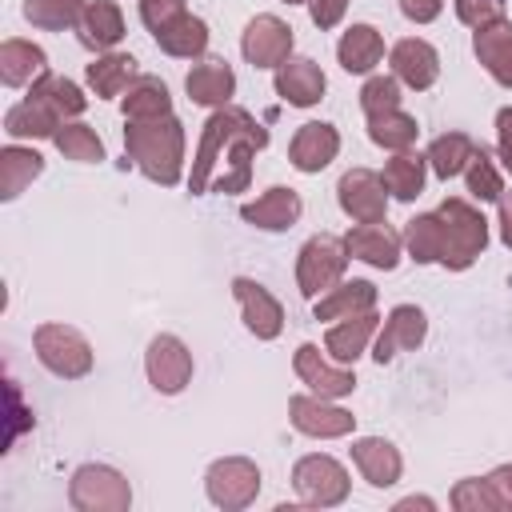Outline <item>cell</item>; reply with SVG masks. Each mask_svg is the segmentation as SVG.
Segmentation results:
<instances>
[{
	"label": "cell",
	"instance_id": "obj_1",
	"mask_svg": "<svg viewBox=\"0 0 512 512\" xmlns=\"http://www.w3.org/2000/svg\"><path fill=\"white\" fill-rule=\"evenodd\" d=\"M268 144V132L244 108H216L204 124L188 188L200 192H240L252 180V156Z\"/></svg>",
	"mask_w": 512,
	"mask_h": 512
},
{
	"label": "cell",
	"instance_id": "obj_2",
	"mask_svg": "<svg viewBox=\"0 0 512 512\" xmlns=\"http://www.w3.org/2000/svg\"><path fill=\"white\" fill-rule=\"evenodd\" d=\"M124 148L136 160V168L156 180V184H176L180 180V160H184V128L180 120L156 116V120H128L124 128Z\"/></svg>",
	"mask_w": 512,
	"mask_h": 512
},
{
	"label": "cell",
	"instance_id": "obj_3",
	"mask_svg": "<svg viewBox=\"0 0 512 512\" xmlns=\"http://www.w3.org/2000/svg\"><path fill=\"white\" fill-rule=\"evenodd\" d=\"M436 224H440V264L452 272H464L488 244V220L460 196L436 208Z\"/></svg>",
	"mask_w": 512,
	"mask_h": 512
},
{
	"label": "cell",
	"instance_id": "obj_4",
	"mask_svg": "<svg viewBox=\"0 0 512 512\" xmlns=\"http://www.w3.org/2000/svg\"><path fill=\"white\" fill-rule=\"evenodd\" d=\"M68 500L80 512H124L132 504V488H128V480L116 468H108V464H84V468L72 472Z\"/></svg>",
	"mask_w": 512,
	"mask_h": 512
},
{
	"label": "cell",
	"instance_id": "obj_5",
	"mask_svg": "<svg viewBox=\"0 0 512 512\" xmlns=\"http://www.w3.org/2000/svg\"><path fill=\"white\" fill-rule=\"evenodd\" d=\"M32 344H36L40 364L52 376L76 380V376H84L92 368V344L76 328H68V324H40L32 332Z\"/></svg>",
	"mask_w": 512,
	"mask_h": 512
},
{
	"label": "cell",
	"instance_id": "obj_6",
	"mask_svg": "<svg viewBox=\"0 0 512 512\" xmlns=\"http://www.w3.org/2000/svg\"><path fill=\"white\" fill-rule=\"evenodd\" d=\"M348 268V248L344 240L336 236H312L304 248H300V260H296V284L308 300H316L320 292L336 288L340 276Z\"/></svg>",
	"mask_w": 512,
	"mask_h": 512
},
{
	"label": "cell",
	"instance_id": "obj_7",
	"mask_svg": "<svg viewBox=\"0 0 512 512\" xmlns=\"http://www.w3.org/2000/svg\"><path fill=\"white\" fill-rule=\"evenodd\" d=\"M292 484H296V496L304 504H312V508H332V504L348 500V472H344V464H336L332 456H320V452L296 460Z\"/></svg>",
	"mask_w": 512,
	"mask_h": 512
},
{
	"label": "cell",
	"instance_id": "obj_8",
	"mask_svg": "<svg viewBox=\"0 0 512 512\" xmlns=\"http://www.w3.org/2000/svg\"><path fill=\"white\" fill-rule=\"evenodd\" d=\"M204 488L216 508H248L260 492V468L244 456H224L208 468Z\"/></svg>",
	"mask_w": 512,
	"mask_h": 512
},
{
	"label": "cell",
	"instance_id": "obj_9",
	"mask_svg": "<svg viewBox=\"0 0 512 512\" xmlns=\"http://www.w3.org/2000/svg\"><path fill=\"white\" fill-rule=\"evenodd\" d=\"M144 372H148V380H152L156 392L176 396L192 380V352L184 348V340L160 332V336H152V344L144 352Z\"/></svg>",
	"mask_w": 512,
	"mask_h": 512
},
{
	"label": "cell",
	"instance_id": "obj_10",
	"mask_svg": "<svg viewBox=\"0 0 512 512\" xmlns=\"http://www.w3.org/2000/svg\"><path fill=\"white\" fill-rule=\"evenodd\" d=\"M240 52L252 68H280L292 52V28L280 20V16H256L248 20L244 28V40H240Z\"/></svg>",
	"mask_w": 512,
	"mask_h": 512
},
{
	"label": "cell",
	"instance_id": "obj_11",
	"mask_svg": "<svg viewBox=\"0 0 512 512\" xmlns=\"http://www.w3.org/2000/svg\"><path fill=\"white\" fill-rule=\"evenodd\" d=\"M340 208L356 220V224H372V220H384L388 212V188L376 172L368 168H352L340 176Z\"/></svg>",
	"mask_w": 512,
	"mask_h": 512
},
{
	"label": "cell",
	"instance_id": "obj_12",
	"mask_svg": "<svg viewBox=\"0 0 512 512\" xmlns=\"http://www.w3.org/2000/svg\"><path fill=\"white\" fill-rule=\"evenodd\" d=\"M232 292H236V300H240V308H244L248 332L260 336V340H276L280 328H284V308H280V300H276L264 284H256V280H248V276H236V280H232Z\"/></svg>",
	"mask_w": 512,
	"mask_h": 512
},
{
	"label": "cell",
	"instance_id": "obj_13",
	"mask_svg": "<svg viewBox=\"0 0 512 512\" xmlns=\"http://www.w3.org/2000/svg\"><path fill=\"white\" fill-rule=\"evenodd\" d=\"M288 412H292L296 432L320 436V440L348 436V432L356 428V416L344 412V408H336V404H324V396H292V400H288Z\"/></svg>",
	"mask_w": 512,
	"mask_h": 512
},
{
	"label": "cell",
	"instance_id": "obj_14",
	"mask_svg": "<svg viewBox=\"0 0 512 512\" xmlns=\"http://www.w3.org/2000/svg\"><path fill=\"white\" fill-rule=\"evenodd\" d=\"M400 232H392L384 220H372V224H356V228H348V236H344V248H348V256L352 260H364V264H372V268H396L400 264Z\"/></svg>",
	"mask_w": 512,
	"mask_h": 512
},
{
	"label": "cell",
	"instance_id": "obj_15",
	"mask_svg": "<svg viewBox=\"0 0 512 512\" xmlns=\"http://www.w3.org/2000/svg\"><path fill=\"white\" fill-rule=\"evenodd\" d=\"M336 152H340V132H336L332 124H324V120L300 124L296 136H292V144H288V160H292V168H300V172H320V168H328V164L336 160Z\"/></svg>",
	"mask_w": 512,
	"mask_h": 512
},
{
	"label": "cell",
	"instance_id": "obj_16",
	"mask_svg": "<svg viewBox=\"0 0 512 512\" xmlns=\"http://www.w3.org/2000/svg\"><path fill=\"white\" fill-rule=\"evenodd\" d=\"M292 368H296V376H300L316 396H324V400L348 396V392L356 388L352 368H332V364L320 356V348H316V344H300V348H296Z\"/></svg>",
	"mask_w": 512,
	"mask_h": 512
},
{
	"label": "cell",
	"instance_id": "obj_17",
	"mask_svg": "<svg viewBox=\"0 0 512 512\" xmlns=\"http://www.w3.org/2000/svg\"><path fill=\"white\" fill-rule=\"evenodd\" d=\"M424 332H428V320H424V312H420L416 304H396V308L388 312V320H384L380 336H376V348H372V356H376L380 364H388L396 352H408V348H416V344L424 340Z\"/></svg>",
	"mask_w": 512,
	"mask_h": 512
},
{
	"label": "cell",
	"instance_id": "obj_18",
	"mask_svg": "<svg viewBox=\"0 0 512 512\" xmlns=\"http://www.w3.org/2000/svg\"><path fill=\"white\" fill-rule=\"evenodd\" d=\"M392 72H396L400 84L424 92V88H432L436 76H440V56H436V48H432L428 40L408 36V40H400V44L392 48Z\"/></svg>",
	"mask_w": 512,
	"mask_h": 512
},
{
	"label": "cell",
	"instance_id": "obj_19",
	"mask_svg": "<svg viewBox=\"0 0 512 512\" xmlns=\"http://www.w3.org/2000/svg\"><path fill=\"white\" fill-rule=\"evenodd\" d=\"M276 92L292 108H312L324 96V72H320V64L308 60V56H288L276 68Z\"/></svg>",
	"mask_w": 512,
	"mask_h": 512
},
{
	"label": "cell",
	"instance_id": "obj_20",
	"mask_svg": "<svg viewBox=\"0 0 512 512\" xmlns=\"http://www.w3.org/2000/svg\"><path fill=\"white\" fill-rule=\"evenodd\" d=\"M472 48H476V60L488 68V76L504 88H512V20H492L484 28H476L472 36Z\"/></svg>",
	"mask_w": 512,
	"mask_h": 512
},
{
	"label": "cell",
	"instance_id": "obj_21",
	"mask_svg": "<svg viewBox=\"0 0 512 512\" xmlns=\"http://www.w3.org/2000/svg\"><path fill=\"white\" fill-rule=\"evenodd\" d=\"M300 196L292 192V188H284V184H276V188H268L264 196H256L252 204H244L240 208V216L248 220V224H256V228H264V232H284V228H292L296 220H300Z\"/></svg>",
	"mask_w": 512,
	"mask_h": 512
},
{
	"label": "cell",
	"instance_id": "obj_22",
	"mask_svg": "<svg viewBox=\"0 0 512 512\" xmlns=\"http://www.w3.org/2000/svg\"><path fill=\"white\" fill-rule=\"evenodd\" d=\"M184 88H188V96H192V104H208V108H224V104L232 100V92H236V76H232V68H228V60H220V56H212V60H200V64H192V72H188V80H184Z\"/></svg>",
	"mask_w": 512,
	"mask_h": 512
},
{
	"label": "cell",
	"instance_id": "obj_23",
	"mask_svg": "<svg viewBox=\"0 0 512 512\" xmlns=\"http://www.w3.org/2000/svg\"><path fill=\"white\" fill-rule=\"evenodd\" d=\"M352 464L360 468V476H364L372 488H388V484H396V480H400V468H404L400 452H396L388 440H380V436H364V440H356V444H352Z\"/></svg>",
	"mask_w": 512,
	"mask_h": 512
},
{
	"label": "cell",
	"instance_id": "obj_24",
	"mask_svg": "<svg viewBox=\"0 0 512 512\" xmlns=\"http://www.w3.org/2000/svg\"><path fill=\"white\" fill-rule=\"evenodd\" d=\"M44 72H48V56L32 40H16L12 36V40L0 44V80L8 88H20L28 80H40Z\"/></svg>",
	"mask_w": 512,
	"mask_h": 512
},
{
	"label": "cell",
	"instance_id": "obj_25",
	"mask_svg": "<svg viewBox=\"0 0 512 512\" xmlns=\"http://www.w3.org/2000/svg\"><path fill=\"white\" fill-rule=\"evenodd\" d=\"M376 320H380V316L368 308V312H356V316H344L340 324H332V328H328V336H324L328 356H332L336 364H352V360L364 352L368 336L376 332Z\"/></svg>",
	"mask_w": 512,
	"mask_h": 512
},
{
	"label": "cell",
	"instance_id": "obj_26",
	"mask_svg": "<svg viewBox=\"0 0 512 512\" xmlns=\"http://www.w3.org/2000/svg\"><path fill=\"white\" fill-rule=\"evenodd\" d=\"M124 36V16L112 0H92L80 16V44L84 48H96V52H108L116 48Z\"/></svg>",
	"mask_w": 512,
	"mask_h": 512
},
{
	"label": "cell",
	"instance_id": "obj_27",
	"mask_svg": "<svg viewBox=\"0 0 512 512\" xmlns=\"http://www.w3.org/2000/svg\"><path fill=\"white\" fill-rule=\"evenodd\" d=\"M336 56H340L344 72L364 76V72H372V68L380 64V56H384V40H380V32H376L372 24H352V28L340 36Z\"/></svg>",
	"mask_w": 512,
	"mask_h": 512
},
{
	"label": "cell",
	"instance_id": "obj_28",
	"mask_svg": "<svg viewBox=\"0 0 512 512\" xmlns=\"http://www.w3.org/2000/svg\"><path fill=\"white\" fill-rule=\"evenodd\" d=\"M372 304H376V288L368 280H344L324 296H316V320H344V316L368 312Z\"/></svg>",
	"mask_w": 512,
	"mask_h": 512
},
{
	"label": "cell",
	"instance_id": "obj_29",
	"mask_svg": "<svg viewBox=\"0 0 512 512\" xmlns=\"http://www.w3.org/2000/svg\"><path fill=\"white\" fill-rule=\"evenodd\" d=\"M40 172H44V156L40 152L8 144L0 152V200H16Z\"/></svg>",
	"mask_w": 512,
	"mask_h": 512
},
{
	"label": "cell",
	"instance_id": "obj_30",
	"mask_svg": "<svg viewBox=\"0 0 512 512\" xmlns=\"http://www.w3.org/2000/svg\"><path fill=\"white\" fill-rule=\"evenodd\" d=\"M424 172H428V156L404 148V152H396V156L384 164L380 180H384V188H388L396 200H416L420 188H424Z\"/></svg>",
	"mask_w": 512,
	"mask_h": 512
},
{
	"label": "cell",
	"instance_id": "obj_31",
	"mask_svg": "<svg viewBox=\"0 0 512 512\" xmlns=\"http://www.w3.org/2000/svg\"><path fill=\"white\" fill-rule=\"evenodd\" d=\"M152 36L168 56H200L208 48V24L200 16H192V12H180L172 24H164Z\"/></svg>",
	"mask_w": 512,
	"mask_h": 512
},
{
	"label": "cell",
	"instance_id": "obj_32",
	"mask_svg": "<svg viewBox=\"0 0 512 512\" xmlns=\"http://www.w3.org/2000/svg\"><path fill=\"white\" fill-rule=\"evenodd\" d=\"M172 112V96L164 88V80L156 76H136L128 84V96H124V120H156V116H168Z\"/></svg>",
	"mask_w": 512,
	"mask_h": 512
},
{
	"label": "cell",
	"instance_id": "obj_33",
	"mask_svg": "<svg viewBox=\"0 0 512 512\" xmlns=\"http://www.w3.org/2000/svg\"><path fill=\"white\" fill-rule=\"evenodd\" d=\"M136 80V60L128 52H108L88 64V84L96 96H120Z\"/></svg>",
	"mask_w": 512,
	"mask_h": 512
},
{
	"label": "cell",
	"instance_id": "obj_34",
	"mask_svg": "<svg viewBox=\"0 0 512 512\" xmlns=\"http://www.w3.org/2000/svg\"><path fill=\"white\" fill-rule=\"evenodd\" d=\"M60 124H64V120H60L44 100H36V96L20 100V104L8 108V116H4V132H8V136H56Z\"/></svg>",
	"mask_w": 512,
	"mask_h": 512
},
{
	"label": "cell",
	"instance_id": "obj_35",
	"mask_svg": "<svg viewBox=\"0 0 512 512\" xmlns=\"http://www.w3.org/2000/svg\"><path fill=\"white\" fill-rule=\"evenodd\" d=\"M424 156H428V168H432L440 180H448V176H460V172L468 168V160L476 156V144H472L464 132H444V136L432 140V148H428Z\"/></svg>",
	"mask_w": 512,
	"mask_h": 512
},
{
	"label": "cell",
	"instance_id": "obj_36",
	"mask_svg": "<svg viewBox=\"0 0 512 512\" xmlns=\"http://www.w3.org/2000/svg\"><path fill=\"white\" fill-rule=\"evenodd\" d=\"M416 132H420V128H416V116H408V112H400V108L368 116V136H372V144H380V148H388V152L412 148V144H416Z\"/></svg>",
	"mask_w": 512,
	"mask_h": 512
},
{
	"label": "cell",
	"instance_id": "obj_37",
	"mask_svg": "<svg viewBox=\"0 0 512 512\" xmlns=\"http://www.w3.org/2000/svg\"><path fill=\"white\" fill-rule=\"evenodd\" d=\"M28 96H36V100H44L60 120L64 116H80L84 112V92L72 84V80H64V76H52V72H44L40 80H32V92Z\"/></svg>",
	"mask_w": 512,
	"mask_h": 512
},
{
	"label": "cell",
	"instance_id": "obj_38",
	"mask_svg": "<svg viewBox=\"0 0 512 512\" xmlns=\"http://www.w3.org/2000/svg\"><path fill=\"white\" fill-rule=\"evenodd\" d=\"M84 8H88L84 0H24V20L36 24V28L60 32V28L80 24Z\"/></svg>",
	"mask_w": 512,
	"mask_h": 512
},
{
	"label": "cell",
	"instance_id": "obj_39",
	"mask_svg": "<svg viewBox=\"0 0 512 512\" xmlns=\"http://www.w3.org/2000/svg\"><path fill=\"white\" fill-rule=\"evenodd\" d=\"M52 140H56V148L64 152V160H76V164H96V160H104V144H100L96 128H88V124H60Z\"/></svg>",
	"mask_w": 512,
	"mask_h": 512
},
{
	"label": "cell",
	"instance_id": "obj_40",
	"mask_svg": "<svg viewBox=\"0 0 512 512\" xmlns=\"http://www.w3.org/2000/svg\"><path fill=\"white\" fill-rule=\"evenodd\" d=\"M404 244H408V252H412L416 264H432V260H440V224H436V212L408 220V228H404Z\"/></svg>",
	"mask_w": 512,
	"mask_h": 512
},
{
	"label": "cell",
	"instance_id": "obj_41",
	"mask_svg": "<svg viewBox=\"0 0 512 512\" xmlns=\"http://www.w3.org/2000/svg\"><path fill=\"white\" fill-rule=\"evenodd\" d=\"M464 180H468V192L476 200H500V192H504V180H500V172H496V164L484 148H476V156L468 160Z\"/></svg>",
	"mask_w": 512,
	"mask_h": 512
},
{
	"label": "cell",
	"instance_id": "obj_42",
	"mask_svg": "<svg viewBox=\"0 0 512 512\" xmlns=\"http://www.w3.org/2000/svg\"><path fill=\"white\" fill-rule=\"evenodd\" d=\"M452 508H460V512H500L504 500L492 488V480L484 476V480H460L452 488Z\"/></svg>",
	"mask_w": 512,
	"mask_h": 512
},
{
	"label": "cell",
	"instance_id": "obj_43",
	"mask_svg": "<svg viewBox=\"0 0 512 512\" xmlns=\"http://www.w3.org/2000/svg\"><path fill=\"white\" fill-rule=\"evenodd\" d=\"M360 108H364L368 116L400 108V80H396V76H372V80L360 88Z\"/></svg>",
	"mask_w": 512,
	"mask_h": 512
},
{
	"label": "cell",
	"instance_id": "obj_44",
	"mask_svg": "<svg viewBox=\"0 0 512 512\" xmlns=\"http://www.w3.org/2000/svg\"><path fill=\"white\" fill-rule=\"evenodd\" d=\"M180 12H184V0H140V20L152 32H160L164 24H172Z\"/></svg>",
	"mask_w": 512,
	"mask_h": 512
},
{
	"label": "cell",
	"instance_id": "obj_45",
	"mask_svg": "<svg viewBox=\"0 0 512 512\" xmlns=\"http://www.w3.org/2000/svg\"><path fill=\"white\" fill-rule=\"evenodd\" d=\"M456 16L468 28H484V24L500 20V0H456Z\"/></svg>",
	"mask_w": 512,
	"mask_h": 512
},
{
	"label": "cell",
	"instance_id": "obj_46",
	"mask_svg": "<svg viewBox=\"0 0 512 512\" xmlns=\"http://www.w3.org/2000/svg\"><path fill=\"white\" fill-rule=\"evenodd\" d=\"M344 8H348V0H308V12H312V24H316L320 32H328V28H336V24L344 20Z\"/></svg>",
	"mask_w": 512,
	"mask_h": 512
},
{
	"label": "cell",
	"instance_id": "obj_47",
	"mask_svg": "<svg viewBox=\"0 0 512 512\" xmlns=\"http://www.w3.org/2000/svg\"><path fill=\"white\" fill-rule=\"evenodd\" d=\"M440 8H444V0H400V12H404L408 20H416V24L436 20V16H440Z\"/></svg>",
	"mask_w": 512,
	"mask_h": 512
},
{
	"label": "cell",
	"instance_id": "obj_48",
	"mask_svg": "<svg viewBox=\"0 0 512 512\" xmlns=\"http://www.w3.org/2000/svg\"><path fill=\"white\" fill-rule=\"evenodd\" d=\"M496 132H500V156H504V168L512 172V108H500V112H496Z\"/></svg>",
	"mask_w": 512,
	"mask_h": 512
},
{
	"label": "cell",
	"instance_id": "obj_49",
	"mask_svg": "<svg viewBox=\"0 0 512 512\" xmlns=\"http://www.w3.org/2000/svg\"><path fill=\"white\" fill-rule=\"evenodd\" d=\"M488 480H492V488L500 492L504 508H512V464H500V468H496V472H492Z\"/></svg>",
	"mask_w": 512,
	"mask_h": 512
},
{
	"label": "cell",
	"instance_id": "obj_50",
	"mask_svg": "<svg viewBox=\"0 0 512 512\" xmlns=\"http://www.w3.org/2000/svg\"><path fill=\"white\" fill-rule=\"evenodd\" d=\"M500 240L512 248V188L500 192Z\"/></svg>",
	"mask_w": 512,
	"mask_h": 512
},
{
	"label": "cell",
	"instance_id": "obj_51",
	"mask_svg": "<svg viewBox=\"0 0 512 512\" xmlns=\"http://www.w3.org/2000/svg\"><path fill=\"white\" fill-rule=\"evenodd\" d=\"M284 4H300V0H284Z\"/></svg>",
	"mask_w": 512,
	"mask_h": 512
}]
</instances>
